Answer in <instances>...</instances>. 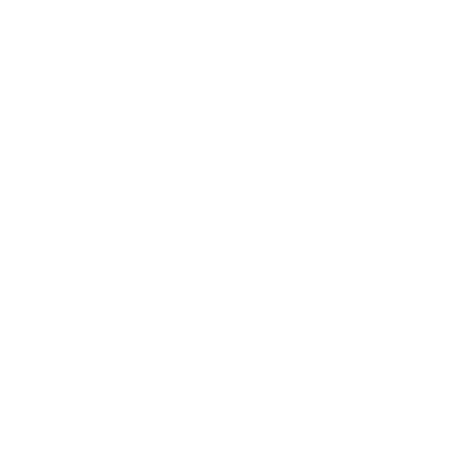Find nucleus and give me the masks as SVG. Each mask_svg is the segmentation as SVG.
Instances as JSON below:
<instances>
[]
</instances>
